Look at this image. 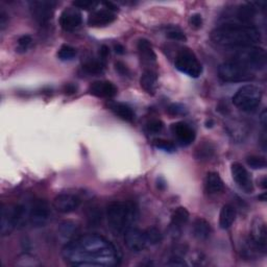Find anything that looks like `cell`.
Masks as SVG:
<instances>
[{
	"label": "cell",
	"mask_w": 267,
	"mask_h": 267,
	"mask_svg": "<svg viewBox=\"0 0 267 267\" xmlns=\"http://www.w3.org/2000/svg\"><path fill=\"white\" fill-rule=\"evenodd\" d=\"M106 216L110 229L119 234L125 231L134 217V209L125 201H112L107 207Z\"/></svg>",
	"instance_id": "3"
},
{
	"label": "cell",
	"mask_w": 267,
	"mask_h": 267,
	"mask_svg": "<svg viewBox=\"0 0 267 267\" xmlns=\"http://www.w3.org/2000/svg\"><path fill=\"white\" fill-rule=\"evenodd\" d=\"M64 256L76 266H106L118 263L115 246L104 237L85 236L71 241L64 249Z\"/></svg>",
	"instance_id": "1"
},
{
	"label": "cell",
	"mask_w": 267,
	"mask_h": 267,
	"mask_svg": "<svg viewBox=\"0 0 267 267\" xmlns=\"http://www.w3.org/2000/svg\"><path fill=\"white\" fill-rule=\"evenodd\" d=\"M168 114H170L171 116H182L187 114V109L185 108L183 105L180 104H172L168 107L167 109Z\"/></svg>",
	"instance_id": "38"
},
{
	"label": "cell",
	"mask_w": 267,
	"mask_h": 267,
	"mask_svg": "<svg viewBox=\"0 0 267 267\" xmlns=\"http://www.w3.org/2000/svg\"><path fill=\"white\" fill-rule=\"evenodd\" d=\"M78 233V228L77 225L71 221H64L60 225L58 229V234L62 238L64 239H71L74 238V236Z\"/></svg>",
	"instance_id": "29"
},
{
	"label": "cell",
	"mask_w": 267,
	"mask_h": 267,
	"mask_svg": "<svg viewBox=\"0 0 267 267\" xmlns=\"http://www.w3.org/2000/svg\"><path fill=\"white\" fill-rule=\"evenodd\" d=\"M252 240L259 246V249L265 254L267 250V230L265 221L258 217L254 220L252 227Z\"/></svg>",
	"instance_id": "16"
},
{
	"label": "cell",
	"mask_w": 267,
	"mask_h": 267,
	"mask_svg": "<svg viewBox=\"0 0 267 267\" xmlns=\"http://www.w3.org/2000/svg\"><path fill=\"white\" fill-rule=\"evenodd\" d=\"M235 53L233 60L249 68L250 70H262L266 66V52L264 48L256 45L246 46L234 49Z\"/></svg>",
	"instance_id": "4"
},
{
	"label": "cell",
	"mask_w": 267,
	"mask_h": 267,
	"mask_svg": "<svg viewBox=\"0 0 267 267\" xmlns=\"http://www.w3.org/2000/svg\"><path fill=\"white\" fill-rule=\"evenodd\" d=\"M263 91L255 85H246L241 87L233 96V104L244 112L256 110L262 99Z\"/></svg>",
	"instance_id": "6"
},
{
	"label": "cell",
	"mask_w": 267,
	"mask_h": 267,
	"mask_svg": "<svg viewBox=\"0 0 267 267\" xmlns=\"http://www.w3.org/2000/svg\"><path fill=\"white\" fill-rule=\"evenodd\" d=\"M192 232L198 240H207L212 233L211 224L204 218H196L193 222Z\"/></svg>",
	"instance_id": "22"
},
{
	"label": "cell",
	"mask_w": 267,
	"mask_h": 267,
	"mask_svg": "<svg viewBox=\"0 0 267 267\" xmlns=\"http://www.w3.org/2000/svg\"><path fill=\"white\" fill-rule=\"evenodd\" d=\"M142 89L150 95H155L158 88V75L153 70H145L140 77Z\"/></svg>",
	"instance_id": "19"
},
{
	"label": "cell",
	"mask_w": 267,
	"mask_h": 267,
	"mask_svg": "<svg viewBox=\"0 0 267 267\" xmlns=\"http://www.w3.org/2000/svg\"><path fill=\"white\" fill-rule=\"evenodd\" d=\"M115 70L121 75H129L130 74V70H129L128 66L125 63H122L121 61H117L115 63Z\"/></svg>",
	"instance_id": "42"
},
{
	"label": "cell",
	"mask_w": 267,
	"mask_h": 267,
	"mask_svg": "<svg viewBox=\"0 0 267 267\" xmlns=\"http://www.w3.org/2000/svg\"><path fill=\"white\" fill-rule=\"evenodd\" d=\"M260 123L262 128L264 129V131L266 130V126H267V113H266V110L264 109L261 113V116H260Z\"/></svg>",
	"instance_id": "46"
},
{
	"label": "cell",
	"mask_w": 267,
	"mask_h": 267,
	"mask_svg": "<svg viewBox=\"0 0 267 267\" xmlns=\"http://www.w3.org/2000/svg\"><path fill=\"white\" fill-rule=\"evenodd\" d=\"M157 187H158V189H160V190H164V189H165L166 188V182H165V180H164L163 177H158L157 179Z\"/></svg>",
	"instance_id": "48"
},
{
	"label": "cell",
	"mask_w": 267,
	"mask_h": 267,
	"mask_svg": "<svg viewBox=\"0 0 267 267\" xmlns=\"http://www.w3.org/2000/svg\"><path fill=\"white\" fill-rule=\"evenodd\" d=\"M110 108L114 112V114L117 115L122 120L128 122H133L135 120L134 111L132 110L131 107H129L126 104H122V102H114V104L110 106Z\"/></svg>",
	"instance_id": "26"
},
{
	"label": "cell",
	"mask_w": 267,
	"mask_h": 267,
	"mask_svg": "<svg viewBox=\"0 0 267 267\" xmlns=\"http://www.w3.org/2000/svg\"><path fill=\"white\" fill-rule=\"evenodd\" d=\"M218 76L225 83H242L254 78V72L235 60L223 62L218 67Z\"/></svg>",
	"instance_id": "5"
},
{
	"label": "cell",
	"mask_w": 267,
	"mask_h": 267,
	"mask_svg": "<svg viewBox=\"0 0 267 267\" xmlns=\"http://www.w3.org/2000/svg\"><path fill=\"white\" fill-rule=\"evenodd\" d=\"M116 19L114 12L104 9L93 12L88 18V25L91 27H104L113 23Z\"/></svg>",
	"instance_id": "18"
},
{
	"label": "cell",
	"mask_w": 267,
	"mask_h": 267,
	"mask_svg": "<svg viewBox=\"0 0 267 267\" xmlns=\"http://www.w3.org/2000/svg\"><path fill=\"white\" fill-rule=\"evenodd\" d=\"M32 43H33V39H32L31 36H28V35L21 36V37H20V38L18 39V41H17L16 51H17L18 53H24V52H26V51L29 49Z\"/></svg>",
	"instance_id": "34"
},
{
	"label": "cell",
	"mask_w": 267,
	"mask_h": 267,
	"mask_svg": "<svg viewBox=\"0 0 267 267\" xmlns=\"http://www.w3.org/2000/svg\"><path fill=\"white\" fill-rule=\"evenodd\" d=\"M114 49H115V52L118 53V54H123L126 52V48L123 47L121 44H116L114 46Z\"/></svg>",
	"instance_id": "49"
},
{
	"label": "cell",
	"mask_w": 267,
	"mask_h": 267,
	"mask_svg": "<svg viewBox=\"0 0 267 267\" xmlns=\"http://www.w3.org/2000/svg\"><path fill=\"white\" fill-rule=\"evenodd\" d=\"M9 24V16L5 11L0 12V28L2 31H5V28Z\"/></svg>",
	"instance_id": "45"
},
{
	"label": "cell",
	"mask_w": 267,
	"mask_h": 267,
	"mask_svg": "<svg viewBox=\"0 0 267 267\" xmlns=\"http://www.w3.org/2000/svg\"><path fill=\"white\" fill-rule=\"evenodd\" d=\"M166 36L171 39V40H174V41H186L187 38L186 36H185V34L179 29V28H170L167 31L166 33Z\"/></svg>",
	"instance_id": "39"
},
{
	"label": "cell",
	"mask_w": 267,
	"mask_h": 267,
	"mask_svg": "<svg viewBox=\"0 0 267 267\" xmlns=\"http://www.w3.org/2000/svg\"><path fill=\"white\" fill-rule=\"evenodd\" d=\"M259 186H260L262 189H266V187H267V180H266V176H263L262 179L259 180Z\"/></svg>",
	"instance_id": "50"
},
{
	"label": "cell",
	"mask_w": 267,
	"mask_h": 267,
	"mask_svg": "<svg viewBox=\"0 0 267 267\" xmlns=\"http://www.w3.org/2000/svg\"><path fill=\"white\" fill-rule=\"evenodd\" d=\"M236 216H237V212H236L235 207L232 206V204L230 203L224 204V206L221 208L220 214H219L220 228L223 230H227L231 228L236 219Z\"/></svg>",
	"instance_id": "20"
},
{
	"label": "cell",
	"mask_w": 267,
	"mask_h": 267,
	"mask_svg": "<svg viewBox=\"0 0 267 267\" xmlns=\"http://www.w3.org/2000/svg\"><path fill=\"white\" fill-rule=\"evenodd\" d=\"M125 242L128 248L134 253H140L144 251L147 245L144 233L135 228H131L126 231Z\"/></svg>",
	"instance_id": "13"
},
{
	"label": "cell",
	"mask_w": 267,
	"mask_h": 267,
	"mask_svg": "<svg viewBox=\"0 0 267 267\" xmlns=\"http://www.w3.org/2000/svg\"><path fill=\"white\" fill-rule=\"evenodd\" d=\"M171 131L182 145H189L195 139L194 130L185 122H176L171 126Z\"/></svg>",
	"instance_id": "17"
},
{
	"label": "cell",
	"mask_w": 267,
	"mask_h": 267,
	"mask_svg": "<svg viewBox=\"0 0 267 267\" xmlns=\"http://www.w3.org/2000/svg\"><path fill=\"white\" fill-rule=\"evenodd\" d=\"M211 39L219 46L237 49L258 44L261 33L253 24L229 22L216 27L211 34Z\"/></svg>",
	"instance_id": "2"
},
{
	"label": "cell",
	"mask_w": 267,
	"mask_h": 267,
	"mask_svg": "<svg viewBox=\"0 0 267 267\" xmlns=\"http://www.w3.org/2000/svg\"><path fill=\"white\" fill-rule=\"evenodd\" d=\"M166 265H168V266H184V265H186V263H185V261L182 259L181 256L173 255L171 258H169Z\"/></svg>",
	"instance_id": "43"
},
{
	"label": "cell",
	"mask_w": 267,
	"mask_h": 267,
	"mask_svg": "<svg viewBox=\"0 0 267 267\" xmlns=\"http://www.w3.org/2000/svg\"><path fill=\"white\" fill-rule=\"evenodd\" d=\"M204 189L209 194H217L223 189V182L217 172H209L204 180Z\"/></svg>",
	"instance_id": "23"
},
{
	"label": "cell",
	"mask_w": 267,
	"mask_h": 267,
	"mask_svg": "<svg viewBox=\"0 0 267 267\" xmlns=\"http://www.w3.org/2000/svg\"><path fill=\"white\" fill-rule=\"evenodd\" d=\"M146 241L151 245H157L160 244L163 240V235L161 231L156 227H151L144 232Z\"/></svg>",
	"instance_id": "32"
},
{
	"label": "cell",
	"mask_w": 267,
	"mask_h": 267,
	"mask_svg": "<svg viewBox=\"0 0 267 267\" xmlns=\"http://www.w3.org/2000/svg\"><path fill=\"white\" fill-rule=\"evenodd\" d=\"M76 90H77L76 86H74V85H72V84H67V85L65 86V88H64V92H65L66 94H68V95L74 94V93L76 92Z\"/></svg>",
	"instance_id": "47"
},
{
	"label": "cell",
	"mask_w": 267,
	"mask_h": 267,
	"mask_svg": "<svg viewBox=\"0 0 267 267\" xmlns=\"http://www.w3.org/2000/svg\"><path fill=\"white\" fill-rule=\"evenodd\" d=\"M256 7L253 4L242 5L237 9L236 18L242 24H252V21L256 16Z\"/></svg>",
	"instance_id": "24"
},
{
	"label": "cell",
	"mask_w": 267,
	"mask_h": 267,
	"mask_svg": "<svg viewBox=\"0 0 267 267\" xmlns=\"http://www.w3.org/2000/svg\"><path fill=\"white\" fill-rule=\"evenodd\" d=\"M231 171H232L233 179L242 190H244L246 193L253 192L254 187H253V181L251 174L249 173L248 170H246V168L242 165V164L238 162L233 163Z\"/></svg>",
	"instance_id": "12"
},
{
	"label": "cell",
	"mask_w": 267,
	"mask_h": 267,
	"mask_svg": "<svg viewBox=\"0 0 267 267\" xmlns=\"http://www.w3.org/2000/svg\"><path fill=\"white\" fill-rule=\"evenodd\" d=\"M55 6L56 3L51 0H34L29 3V10L35 21L44 25L51 20Z\"/></svg>",
	"instance_id": "9"
},
{
	"label": "cell",
	"mask_w": 267,
	"mask_h": 267,
	"mask_svg": "<svg viewBox=\"0 0 267 267\" xmlns=\"http://www.w3.org/2000/svg\"><path fill=\"white\" fill-rule=\"evenodd\" d=\"M164 128V123L160 119H153L147 122L146 130L149 133L152 134H159L162 132Z\"/></svg>",
	"instance_id": "37"
},
{
	"label": "cell",
	"mask_w": 267,
	"mask_h": 267,
	"mask_svg": "<svg viewBox=\"0 0 267 267\" xmlns=\"http://www.w3.org/2000/svg\"><path fill=\"white\" fill-rule=\"evenodd\" d=\"M102 220V213L98 207H90L87 211V222L89 227L96 228L101 223Z\"/></svg>",
	"instance_id": "31"
},
{
	"label": "cell",
	"mask_w": 267,
	"mask_h": 267,
	"mask_svg": "<svg viewBox=\"0 0 267 267\" xmlns=\"http://www.w3.org/2000/svg\"><path fill=\"white\" fill-rule=\"evenodd\" d=\"M189 23L193 28H200L202 25V18L200 14H193L189 19Z\"/></svg>",
	"instance_id": "41"
},
{
	"label": "cell",
	"mask_w": 267,
	"mask_h": 267,
	"mask_svg": "<svg viewBox=\"0 0 267 267\" xmlns=\"http://www.w3.org/2000/svg\"><path fill=\"white\" fill-rule=\"evenodd\" d=\"M155 145L157 149L168 152V153H173L175 151V145L173 144V143L165 139H156Z\"/></svg>",
	"instance_id": "36"
},
{
	"label": "cell",
	"mask_w": 267,
	"mask_h": 267,
	"mask_svg": "<svg viewBox=\"0 0 267 267\" xmlns=\"http://www.w3.org/2000/svg\"><path fill=\"white\" fill-rule=\"evenodd\" d=\"M80 202L81 200L77 195L71 193H63L54 197L53 207L60 213L69 214L78 209Z\"/></svg>",
	"instance_id": "11"
},
{
	"label": "cell",
	"mask_w": 267,
	"mask_h": 267,
	"mask_svg": "<svg viewBox=\"0 0 267 267\" xmlns=\"http://www.w3.org/2000/svg\"><path fill=\"white\" fill-rule=\"evenodd\" d=\"M229 133L236 141H242L248 136V128L242 122H234L232 126H229Z\"/></svg>",
	"instance_id": "30"
},
{
	"label": "cell",
	"mask_w": 267,
	"mask_h": 267,
	"mask_svg": "<svg viewBox=\"0 0 267 267\" xmlns=\"http://www.w3.org/2000/svg\"><path fill=\"white\" fill-rule=\"evenodd\" d=\"M88 92L95 96V97H99V98H112L114 97L117 92L118 89L117 87L112 83V81L109 80H97L92 83L89 86Z\"/></svg>",
	"instance_id": "15"
},
{
	"label": "cell",
	"mask_w": 267,
	"mask_h": 267,
	"mask_svg": "<svg viewBox=\"0 0 267 267\" xmlns=\"http://www.w3.org/2000/svg\"><path fill=\"white\" fill-rule=\"evenodd\" d=\"M83 71L89 75H97L105 71L106 63L101 60H91L81 66Z\"/></svg>",
	"instance_id": "28"
},
{
	"label": "cell",
	"mask_w": 267,
	"mask_h": 267,
	"mask_svg": "<svg viewBox=\"0 0 267 267\" xmlns=\"http://www.w3.org/2000/svg\"><path fill=\"white\" fill-rule=\"evenodd\" d=\"M174 65L179 71L193 78H197L202 72V66L200 62L198 61L194 52L188 48L181 49L175 57Z\"/></svg>",
	"instance_id": "7"
},
{
	"label": "cell",
	"mask_w": 267,
	"mask_h": 267,
	"mask_svg": "<svg viewBox=\"0 0 267 267\" xmlns=\"http://www.w3.org/2000/svg\"><path fill=\"white\" fill-rule=\"evenodd\" d=\"M50 217L49 204L45 199L38 198L31 206L28 212V219L31 224L35 228L44 227Z\"/></svg>",
	"instance_id": "10"
},
{
	"label": "cell",
	"mask_w": 267,
	"mask_h": 267,
	"mask_svg": "<svg viewBox=\"0 0 267 267\" xmlns=\"http://www.w3.org/2000/svg\"><path fill=\"white\" fill-rule=\"evenodd\" d=\"M83 22L81 14L76 8H68L64 10L60 17V25L66 32H72L79 27Z\"/></svg>",
	"instance_id": "14"
},
{
	"label": "cell",
	"mask_w": 267,
	"mask_h": 267,
	"mask_svg": "<svg viewBox=\"0 0 267 267\" xmlns=\"http://www.w3.org/2000/svg\"><path fill=\"white\" fill-rule=\"evenodd\" d=\"M76 53L77 52L74 47L64 44L60 47L56 55L61 61H71L76 56Z\"/></svg>",
	"instance_id": "33"
},
{
	"label": "cell",
	"mask_w": 267,
	"mask_h": 267,
	"mask_svg": "<svg viewBox=\"0 0 267 267\" xmlns=\"http://www.w3.org/2000/svg\"><path fill=\"white\" fill-rule=\"evenodd\" d=\"M26 213V209L22 204H15L11 207H3L2 221H0V232L3 236L10 235L12 231L21 223Z\"/></svg>",
	"instance_id": "8"
},
{
	"label": "cell",
	"mask_w": 267,
	"mask_h": 267,
	"mask_svg": "<svg viewBox=\"0 0 267 267\" xmlns=\"http://www.w3.org/2000/svg\"><path fill=\"white\" fill-rule=\"evenodd\" d=\"M99 56H100V60L106 63L107 58L110 56V48L107 45H102L100 47V49H99Z\"/></svg>",
	"instance_id": "44"
},
{
	"label": "cell",
	"mask_w": 267,
	"mask_h": 267,
	"mask_svg": "<svg viewBox=\"0 0 267 267\" xmlns=\"http://www.w3.org/2000/svg\"><path fill=\"white\" fill-rule=\"evenodd\" d=\"M137 48H138L141 60L144 62V63H147V64L156 63L157 55H156L154 48H153V46H152V44L149 40L140 39L138 41Z\"/></svg>",
	"instance_id": "21"
},
{
	"label": "cell",
	"mask_w": 267,
	"mask_h": 267,
	"mask_svg": "<svg viewBox=\"0 0 267 267\" xmlns=\"http://www.w3.org/2000/svg\"><path fill=\"white\" fill-rule=\"evenodd\" d=\"M248 165L253 169H263L266 167V160L260 156H250L246 159Z\"/></svg>",
	"instance_id": "35"
},
{
	"label": "cell",
	"mask_w": 267,
	"mask_h": 267,
	"mask_svg": "<svg viewBox=\"0 0 267 267\" xmlns=\"http://www.w3.org/2000/svg\"><path fill=\"white\" fill-rule=\"evenodd\" d=\"M258 198H259V200H261V201H266V193H265V192L262 193L261 195L258 196Z\"/></svg>",
	"instance_id": "51"
},
{
	"label": "cell",
	"mask_w": 267,
	"mask_h": 267,
	"mask_svg": "<svg viewBox=\"0 0 267 267\" xmlns=\"http://www.w3.org/2000/svg\"><path fill=\"white\" fill-rule=\"evenodd\" d=\"M189 217H190V214L186 208H184V207L176 208L171 215V228L174 231L180 230L183 225H185L188 222Z\"/></svg>",
	"instance_id": "27"
},
{
	"label": "cell",
	"mask_w": 267,
	"mask_h": 267,
	"mask_svg": "<svg viewBox=\"0 0 267 267\" xmlns=\"http://www.w3.org/2000/svg\"><path fill=\"white\" fill-rule=\"evenodd\" d=\"M215 155V147L211 142L206 141L197 145L194 151V157L198 161H209Z\"/></svg>",
	"instance_id": "25"
},
{
	"label": "cell",
	"mask_w": 267,
	"mask_h": 267,
	"mask_svg": "<svg viewBox=\"0 0 267 267\" xmlns=\"http://www.w3.org/2000/svg\"><path fill=\"white\" fill-rule=\"evenodd\" d=\"M97 5H98V3L90 2V0H77V2L73 3V6L76 9H83V10H92Z\"/></svg>",
	"instance_id": "40"
}]
</instances>
